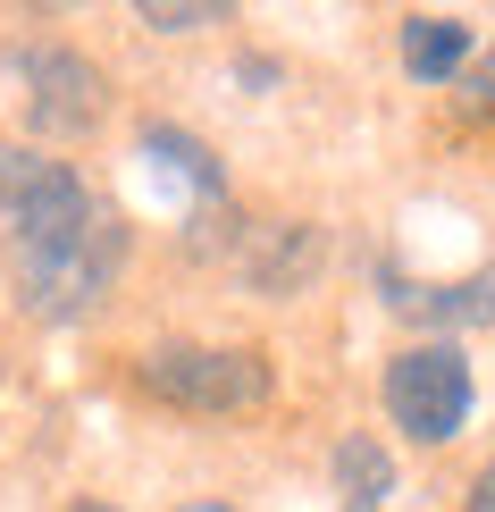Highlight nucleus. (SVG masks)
<instances>
[{
	"label": "nucleus",
	"mask_w": 495,
	"mask_h": 512,
	"mask_svg": "<svg viewBox=\"0 0 495 512\" xmlns=\"http://www.w3.org/2000/svg\"><path fill=\"white\" fill-rule=\"evenodd\" d=\"M118 261H126V227H118L110 202H93L76 227L17 244V294H26V311H42V319H84L118 286Z\"/></svg>",
	"instance_id": "1"
},
{
	"label": "nucleus",
	"mask_w": 495,
	"mask_h": 512,
	"mask_svg": "<svg viewBox=\"0 0 495 512\" xmlns=\"http://www.w3.org/2000/svg\"><path fill=\"white\" fill-rule=\"evenodd\" d=\"M143 387L177 412H252V403H269L277 370L269 353H244V345H160L143 353Z\"/></svg>",
	"instance_id": "2"
},
{
	"label": "nucleus",
	"mask_w": 495,
	"mask_h": 512,
	"mask_svg": "<svg viewBox=\"0 0 495 512\" xmlns=\"http://www.w3.org/2000/svg\"><path fill=\"white\" fill-rule=\"evenodd\" d=\"M470 361L462 345H412L386 361V412H395V429L412 445H445L470 420Z\"/></svg>",
	"instance_id": "3"
},
{
	"label": "nucleus",
	"mask_w": 495,
	"mask_h": 512,
	"mask_svg": "<svg viewBox=\"0 0 495 512\" xmlns=\"http://www.w3.org/2000/svg\"><path fill=\"white\" fill-rule=\"evenodd\" d=\"M101 194L76 177L59 152H34V143H0V219H9V244H34V236H59L76 227Z\"/></svg>",
	"instance_id": "4"
},
{
	"label": "nucleus",
	"mask_w": 495,
	"mask_h": 512,
	"mask_svg": "<svg viewBox=\"0 0 495 512\" xmlns=\"http://www.w3.org/2000/svg\"><path fill=\"white\" fill-rule=\"evenodd\" d=\"M17 68H26V118H34V135L84 143L101 118H110V76H101L84 51H68V42H42V51H26Z\"/></svg>",
	"instance_id": "5"
},
{
	"label": "nucleus",
	"mask_w": 495,
	"mask_h": 512,
	"mask_svg": "<svg viewBox=\"0 0 495 512\" xmlns=\"http://www.w3.org/2000/svg\"><path fill=\"white\" fill-rule=\"evenodd\" d=\"M386 311L437 319V328H487L495 319V269H470V277H454V286H420V277L386 269Z\"/></svg>",
	"instance_id": "6"
},
{
	"label": "nucleus",
	"mask_w": 495,
	"mask_h": 512,
	"mask_svg": "<svg viewBox=\"0 0 495 512\" xmlns=\"http://www.w3.org/2000/svg\"><path fill=\"white\" fill-rule=\"evenodd\" d=\"M244 269H252V286L261 294H294L303 277L319 269V236L303 219H286V227H261V236L244 244Z\"/></svg>",
	"instance_id": "7"
},
{
	"label": "nucleus",
	"mask_w": 495,
	"mask_h": 512,
	"mask_svg": "<svg viewBox=\"0 0 495 512\" xmlns=\"http://www.w3.org/2000/svg\"><path fill=\"white\" fill-rule=\"evenodd\" d=\"M395 42H403V68H412L420 84H445V76L470 68V26L462 17H403Z\"/></svg>",
	"instance_id": "8"
},
{
	"label": "nucleus",
	"mask_w": 495,
	"mask_h": 512,
	"mask_svg": "<svg viewBox=\"0 0 495 512\" xmlns=\"http://www.w3.org/2000/svg\"><path fill=\"white\" fill-rule=\"evenodd\" d=\"M336 487H344L353 512H386L395 504V462H386V445L378 437H344L336 445Z\"/></svg>",
	"instance_id": "9"
},
{
	"label": "nucleus",
	"mask_w": 495,
	"mask_h": 512,
	"mask_svg": "<svg viewBox=\"0 0 495 512\" xmlns=\"http://www.w3.org/2000/svg\"><path fill=\"white\" fill-rule=\"evenodd\" d=\"M143 152H152L168 177H185L193 194H219V160H210L193 135H177V126H143Z\"/></svg>",
	"instance_id": "10"
},
{
	"label": "nucleus",
	"mask_w": 495,
	"mask_h": 512,
	"mask_svg": "<svg viewBox=\"0 0 495 512\" xmlns=\"http://www.w3.org/2000/svg\"><path fill=\"white\" fill-rule=\"evenodd\" d=\"M143 26H160V34H193V26H219L227 17V0H202V9H177V0H143Z\"/></svg>",
	"instance_id": "11"
},
{
	"label": "nucleus",
	"mask_w": 495,
	"mask_h": 512,
	"mask_svg": "<svg viewBox=\"0 0 495 512\" xmlns=\"http://www.w3.org/2000/svg\"><path fill=\"white\" fill-rule=\"evenodd\" d=\"M462 101H470V110H495V51L479 59V76H470V84H462Z\"/></svg>",
	"instance_id": "12"
},
{
	"label": "nucleus",
	"mask_w": 495,
	"mask_h": 512,
	"mask_svg": "<svg viewBox=\"0 0 495 512\" xmlns=\"http://www.w3.org/2000/svg\"><path fill=\"white\" fill-rule=\"evenodd\" d=\"M470 512H495V462L479 471V487H470Z\"/></svg>",
	"instance_id": "13"
},
{
	"label": "nucleus",
	"mask_w": 495,
	"mask_h": 512,
	"mask_svg": "<svg viewBox=\"0 0 495 512\" xmlns=\"http://www.w3.org/2000/svg\"><path fill=\"white\" fill-rule=\"evenodd\" d=\"M177 512H235V504H219V496H193V504H177Z\"/></svg>",
	"instance_id": "14"
},
{
	"label": "nucleus",
	"mask_w": 495,
	"mask_h": 512,
	"mask_svg": "<svg viewBox=\"0 0 495 512\" xmlns=\"http://www.w3.org/2000/svg\"><path fill=\"white\" fill-rule=\"evenodd\" d=\"M76 512H118V504H101V496H84V504H76Z\"/></svg>",
	"instance_id": "15"
}]
</instances>
